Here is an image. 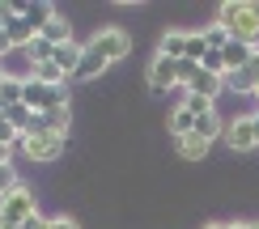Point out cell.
<instances>
[{
	"label": "cell",
	"mask_w": 259,
	"mask_h": 229,
	"mask_svg": "<svg viewBox=\"0 0 259 229\" xmlns=\"http://www.w3.org/2000/svg\"><path fill=\"white\" fill-rule=\"evenodd\" d=\"M204 153H208V140H200V136H183L179 140V157L183 161H200Z\"/></svg>",
	"instance_id": "cell-17"
},
{
	"label": "cell",
	"mask_w": 259,
	"mask_h": 229,
	"mask_svg": "<svg viewBox=\"0 0 259 229\" xmlns=\"http://www.w3.org/2000/svg\"><path fill=\"white\" fill-rule=\"evenodd\" d=\"M200 76V64H191V60H179V85H191Z\"/></svg>",
	"instance_id": "cell-21"
},
{
	"label": "cell",
	"mask_w": 259,
	"mask_h": 229,
	"mask_svg": "<svg viewBox=\"0 0 259 229\" xmlns=\"http://www.w3.org/2000/svg\"><path fill=\"white\" fill-rule=\"evenodd\" d=\"M225 85H230L234 94H246V89H259V51L251 56V64L246 68H238V72H230L225 76Z\"/></svg>",
	"instance_id": "cell-7"
},
{
	"label": "cell",
	"mask_w": 259,
	"mask_h": 229,
	"mask_svg": "<svg viewBox=\"0 0 259 229\" xmlns=\"http://www.w3.org/2000/svg\"><path fill=\"white\" fill-rule=\"evenodd\" d=\"M47 229H81V225L72 221V216H51V221H47Z\"/></svg>",
	"instance_id": "cell-23"
},
{
	"label": "cell",
	"mask_w": 259,
	"mask_h": 229,
	"mask_svg": "<svg viewBox=\"0 0 259 229\" xmlns=\"http://www.w3.org/2000/svg\"><path fill=\"white\" fill-rule=\"evenodd\" d=\"M187 34H191V30H166V34H161V47H157V56L183 60V56H187Z\"/></svg>",
	"instance_id": "cell-9"
},
{
	"label": "cell",
	"mask_w": 259,
	"mask_h": 229,
	"mask_svg": "<svg viewBox=\"0 0 259 229\" xmlns=\"http://www.w3.org/2000/svg\"><path fill=\"white\" fill-rule=\"evenodd\" d=\"M0 229H21V225H0Z\"/></svg>",
	"instance_id": "cell-30"
},
{
	"label": "cell",
	"mask_w": 259,
	"mask_h": 229,
	"mask_svg": "<svg viewBox=\"0 0 259 229\" xmlns=\"http://www.w3.org/2000/svg\"><path fill=\"white\" fill-rule=\"evenodd\" d=\"M183 106H187L191 115H204V111H217V106H212L208 98H196V94H187V98H183Z\"/></svg>",
	"instance_id": "cell-20"
},
{
	"label": "cell",
	"mask_w": 259,
	"mask_h": 229,
	"mask_svg": "<svg viewBox=\"0 0 259 229\" xmlns=\"http://www.w3.org/2000/svg\"><path fill=\"white\" fill-rule=\"evenodd\" d=\"M255 94H259V89H255Z\"/></svg>",
	"instance_id": "cell-31"
},
{
	"label": "cell",
	"mask_w": 259,
	"mask_h": 229,
	"mask_svg": "<svg viewBox=\"0 0 259 229\" xmlns=\"http://www.w3.org/2000/svg\"><path fill=\"white\" fill-rule=\"evenodd\" d=\"M30 115H34V111H30L26 102H17V106H5V119L17 127V132H26V127H30Z\"/></svg>",
	"instance_id": "cell-19"
},
{
	"label": "cell",
	"mask_w": 259,
	"mask_h": 229,
	"mask_svg": "<svg viewBox=\"0 0 259 229\" xmlns=\"http://www.w3.org/2000/svg\"><path fill=\"white\" fill-rule=\"evenodd\" d=\"M230 229H259V221H238V225H230Z\"/></svg>",
	"instance_id": "cell-27"
},
{
	"label": "cell",
	"mask_w": 259,
	"mask_h": 229,
	"mask_svg": "<svg viewBox=\"0 0 259 229\" xmlns=\"http://www.w3.org/2000/svg\"><path fill=\"white\" fill-rule=\"evenodd\" d=\"M17 187V174H13V161H9V166H0V195H9Z\"/></svg>",
	"instance_id": "cell-22"
},
{
	"label": "cell",
	"mask_w": 259,
	"mask_h": 229,
	"mask_svg": "<svg viewBox=\"0 0 259 229\" xmlns=\"http://www.w3.org/2000/svg\"><path fill=\"white\" fill-rule=\"evenodd\" d=\"M204 229H230V225H204Z\"/></svg>",
	"instance_id": "cell-29"
},
{
	"label": "cell",
	"mask_w": 259,
	"mask_h": 229,
	"mask_svg": "<svg viewBox=\"0 0 259 229\" xmlns=\"http://www.w3.org/2000/svg\"><path fill=\"white\" fill-rule=\"evenodd\" d=\"M51 60L72 76V72H77V64H81V47H77V42H64V47H56V56H51Z\"/></svg>",
	"instance_id": "cell-14"
},
{
	"label": "cell",
	"mask_w": 259,
	"mask_h": 229,
	"mask_svg": "<svg viewBox=\"0 0 259 229\" xmlns=\"http://www.w3.org/2000/svg\"><path fill=\"white\" fill-rule=\"evenodd\" d=\"M21 85H26V81H17V76H0V106H17L21 102Z\"/></svg>",
	"instance_id": "cell-16"
},
{
	"label": "cell",
	"mask_w": 259,
	"mask_h": 229,
	"mask_svg": "<svg viewBox=\"0 0 259 229\" xmlns=\"http://www.w3.org/2000/svg\"><path fill=\"white\" fill-rule=\"evenodd\" d=\"M13 17H17V13H13V5H0V30H5Z\"/></svg>",
	"instance_id": "cell-24"
},
{
	"label": "cell",
	"mask_w": 259,
	"mask_h": 229,
	"mask_svg": "<svg viewBox=\"0 0 259 229\" xmlns=\"http://www.w3.org/2000/svg\"><path fill=\"white\" fill-rule=\"evenodd\" d=\"M200 34H204V42H208V51H225V42H230V34H225V26H221V21L204 26Z\"/></svg>",
	"instance_id": "cell-18"
},
{
	"label": "cell",
	"mask_w": 259,
	"mask_h": 229,
	"mask_svg": "<svg viewBox=\"0 0 259 229\" xmlns=\"http://www.w3.org/2000/svg\"><path fill=\"white\" fill-rule=\"evenodd\" d=\"M221 89H225V76H212V72H204V68H200V76H196V81L187 85V94H196V98H208V102H212V98H217Z\"/></svg>",
	"instance_id": "cell-8"
},
{
	"label": "cell",
	"mask_w": 259,
	"mask_h": 229,
	"mask_svg": "<svg viewBox=\"0 0 259 229\" xmlns=\"http://www.w3.org/2000/svg\"><path fill=\"white\" fill-rule=\"evenodd\" d=\"M127 51H132V38H127L119 26H102V30H94V38L81 47V64H77V72H72V76L90 81V76L106 72L111 64H119Z\"/></svg>",
	"instance_id": "cell-1"
},
{
	"label": "cell",
	"mask_w": 259,
	"mask_h": 229,
	"mask_svg": "<svg viewBox=\"0 0 259 229\" xmlns=\"http://www.w3.org/2000/svg\"><path fill=\"white\" fill-rule=\"evenodd\" d=\"M5 34H9V42H13V47H30V42L38 38V30H34V21H26V17H13L5 26Z\"/></svg>",
	"instance_id": "cell-10"
},
{
	"label": "cell",
	"mask_w": 259,
	"mask_h": 229,
	"mask_svg": "<svg viewBox=\"0 0 259 229\" xmlns=\"http://www.w3.org/2000/svg\"><path fill=\"white\" fill-rule=\"evenodd\" d=\"M179 85V60L170 56H153V64H149V89H175Z\"/></svg>",
	"instance_id": "cell-5"
},
{
	"label": "cell",
	"mask_w": 259,
	"mask_h": 229,
	"mask_svg": "<svg viewBox=\"0 0 259 229\" xmlns=\"http://www.w3.org/2000/svg\"><path fill=\"white\" fill-rule=\"evenodd\" d=\"M251 119H255V140H259V111H255V115H251Z\"/></svg>",
	"instance_id": "cell-28"
},
{
	"label": "cell",
	"mask_w": 259,
	"mask_h": 229,
	"mask_svg": "<svg viewBox=\"0 0 259 229\" xmlns=\"http://www.w3.org/2000/svg\"><path fill=\"white\" fill-rule=\"evenodd\" d=\"M34 216V195L26 187H13L9 195H0V225H26Z\"/></svg>",
	"instance_id": "cell-3"
},
{
	"label": "cell",
	"mask_w": 259,
	"mask_h": 229,
	"mask_svg": "<svg viewBox=\"0 0 259 229\" xmlns=\"http://www.w3.org/2000/svg\"><path fill=\"white\" fill-rule=\"evenodd\" d=\"M170 132H175L179 140H183V136H191V132H196V115H191L187 106H179V111L170 115Z\"/></svg>",
	"instance_id": "cell-15"
},
{
	"label": "cell",
	"mask_w": 259,
	"mask_h": 229,
	"mask_svg": "<svg viewBox=\"0 0 259 229\" xmlns=\"http://www.w3.org/2000/svg\"><path fill=\"white\" fill-rule=\"evenodd\" d=\"M38 34L47 38V42H56V47H64V42H72V38H68V21H64L60 13H51V17H47V26H42Z\"/></svg>",
	"instance_id": "cell-13"
},
{
	"label": "cell",
	"mask_w": 259,
	"mask_h": 229,
	"mask_svg": "<svg viewBox=\"0 0 259 229\" xmlns=\"http://www.w3.org/2000/svg\"><path fill=\"white\" fill-rule=\"evenodd\" d=\"M9 157H13V149H9V145H0V166H9Z\"/></svg>",
	"instance_id": "cell-26"
},
{
	"label": "cell",
	"mask_w": 259,
	"mask_h": 229,
	"mask_svg": "<svg viewBox=\"0 0 259 229\" xmlns=\"http://www.w3.org/2000/svg\"><path fill=\"white\" fill-rule=\"evenodd\" d=\"M221 132H225V123L217 119V111H204V115H196V132H191V136H200V140H208V145H212V140H217Z\"/></svg>",
	"instance_id": "cell-11"
},
{
	"label": "cell",
	"mask_w": 259,
	"mask_h": 229,
	"mask_svg": "<svg viewBox=\"0 0 259 229\" xmlns=\"http://www.w3.org/2000/svg\"><path fill=\"white\" fill-rule=\"evenodd\" d=\"M225 145H230L234 153H246V149H259V140H255V119H251V115H242V119H234V123L225 127Z\"/></svg>",
	"instance_id": "cell-6"
},
{
	"label": "cell",
	"mask_w": 259,
	"mask_h": 229,
	"mask_svg": "<svg viewBox=\"0 0 259 229\" xmlns=\"http://www.w3.org/2000/svg\"><path fill=\"white\" fill-rule=\"evenodd\" d=\"M217 21L225 26V34H230L234 42L259 47V5H246V0H230V5H221Z\"/></svg>",
	"instance_id": "cell-2"
},
{
	"label": "cell",
	"mask_w": 259,
	"mask_h": 229,
	"mask_svg": "<svg viewBox=\"0 0 259 229\" xmlns=\"http://www.w3.org/2000/svg\"><path fill=\"white\" fill-rule=\"evenodd\" d=\"M30 76H34V81H42V85H68V72H64L56 60H47V64H34V68H30Z\"/></svg>",
	"instance_id": "cell-12"
},
{
	"label": "cell",
	"mask_w": 259,
	"mask_h": 229,
	"mask_svg": "<svg viewBox=\"0 0 259 229\" xmlns=\"http://www.w3.org/2000/svg\"><path fill=\"white\" fill-rule=\"evenodd\" d=\"M21 229H47V221H42V216L34 212V216H30V221H26V225H21Z\"/></svg>",
	"instance_id": "cell-25"
},
{
	"label": "cell",
	"mask_w": 259,
	"mask_h": 229,
	"mask_svg": "<svg viewBox=\"0 0 259 229\" xmlns=\"http://www.w3.org/2000/svg\"><path fill=\"white\" fill-rule=\"evenodd\" d=\"M17 149L26 153V157H34V161H56L64 153V136H56V132H26L17 140Z\"/></svg>",
	"instance_id": "cell-4"
}]
</instances>
